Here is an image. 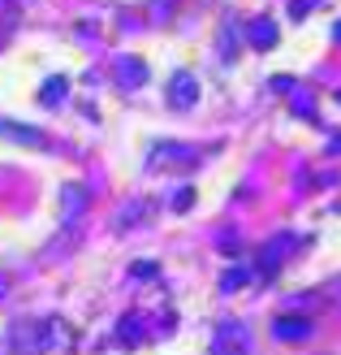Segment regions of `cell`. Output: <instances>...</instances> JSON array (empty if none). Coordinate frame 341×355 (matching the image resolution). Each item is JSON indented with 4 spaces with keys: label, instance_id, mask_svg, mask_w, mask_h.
Instances as JSON below:
<instances>
[{
    "label": "cell",
    "instance_id": "8992f818",
    "mask_svg": "<svg viewBox=\"0 0 341 355\" xmlns=\"http://www.w3.org/2000/svg\"><path fill=\"white\" fill-rule=\"evenodd\" d=\"M315 5H320V0H294V5H290V17L298 22V17H307V13H311Z\"/></svg>",
    "mask_w": 341,
    "mask_h": 355
},
{
    "label": "cell",
    "instance_id": "5b68a950",
    "mask_svg": "<svg viewBox=\"0 0 341 355\" xmlns=\"http://www.w3.org/2000/svg\"><path fill=\"white\" fill-rule=\"evenodd\" d=\"M65 78H48V87H44V104H61V96H65Z\"/></svg>",
    "mask_w": 341,
    "mask_h": 355
},
{
    "label": "cell",
    "instance_id": "6da1fadb",
    "mask_svg": "<svg viewBox=\"0 0 341 355\" xmlns=\"http://www.w3.org/2000/svg\"><path fill=\"white\" fill-rule=\"evenodd\" d=\"M169 96H173V104H177V109H190V104H194V96H199V87H194V78H190L186 69H182V74H173V83H169Z\"/></svg>",
    "mask_w": 341,
    "mask_h": 355
},
{
    "label": "cell",
    "instance_id": "7a4b0ae2",
    "mask_svg": "<svg viewBox=\"0 0 341 355\" xmlns=\"http://www.w3.org/2000/svg\"><path fill=\"white\" fill-rule=\"evenodd\" d=\"M246 40L255 44L259 52H268V48L277 44V22H273V17H255V22H250V31H246Z\"/></svg>",
    "mask_w": 341,
    "mask_h": 355
},
{
    "label": "cell",
    "instance_id": "52a82bcc",
    "mask_svg": "<svg viewBox=\"0 0 341 355\" xmlns=\"http://www.w3.org/2000/svg\"><path fill=\"white\" fill-rule=\"evenodd\" d=\"M337 44H341V22H337Z\"/></svg>",
    "mask_w": 341,
    "mask_h": 355
},
{
    "label": "cell",
    "instance_id": "277c9868",
    "mask_svg": "<svg viewBox=\"0 0 341 355\" xmlns=\"http://www.w3.org/2000/svg\"><path fill=\"white\" fill-rule=\"evenodd\" d=\"M311 325L307 321H277V338H307Z\"/></svg>",
    "mask_w": 341,
    "mask_h": 355
},
{
    "label": "cell",
    "instance_id": "3957f363",
    "mask_svg": "<svg viewBox=\"0 0 341 355\" xmlns=\"http://www.w3.org/2000/svg\"><path fill=\"white\" fill-rule=\"evenodd\" d=\"M117 78H121V87H138V83H147V65L134 61V57H121L117 61Z\"/></svg>",
    "mask_w": 341,
    "mask_h": 355
}]
</instances>
